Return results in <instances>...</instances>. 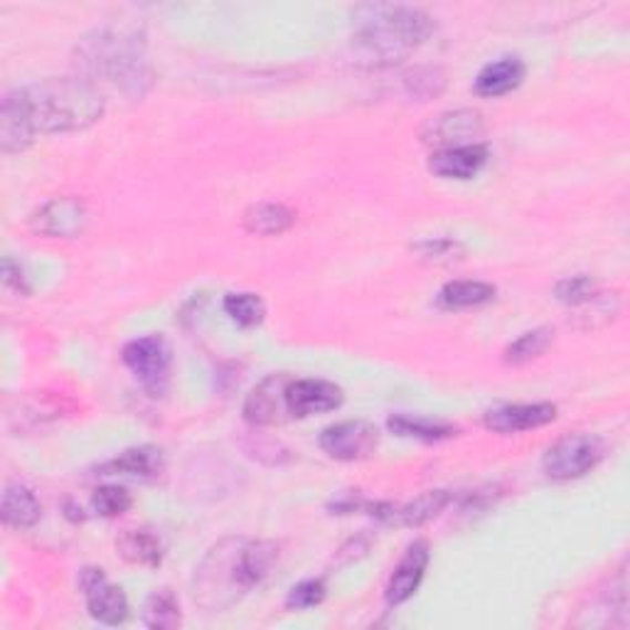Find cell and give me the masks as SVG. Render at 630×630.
Instances as JSON below:
<instances>
[{
  "mask_svg": "<svg viewBox=\"0 0 630 630\" xmlns=\"http://www.w3.org/2000/svg\"><path fill=\"white\" fill-rule=\"evenodd\" d=\"M23 92L38 134H70L90 128L106 109L104 94L86 76H50L23 86Z\"/></svg>",
  "mask_w": 630,
  "mask_h": 630,
  "instance_id": "obj_3",
  "label": "cell"
},
{
  "mask_svg": "<svg viewBox=\"0 0 630 630\" xmlns=\"http://www.w3.org/2000/svg\"><path fill=\"white\" fill-rule=\"evenodd\" d=\"M434 23L419 8L370 3L352 10V48L374 68H390L424 45Z\"/></svg>",
  "mask_w": 630,
  "mask_h": 630,
  "instance_id": "obj_2",
  "label": "cell"
},
{
  "mask_svg": "<svg viewBox=\"0 0 630 630\" xmlns=\"http://www.w3.org/2000/svg\"><path fill=\"white\" fill-rule=\"evenodd\" d=\"M485 163H488V148H485L483 143H471V146L434 151V156L428 161V168L441 175V178L471 180L473 175L483 171Z\"/></svg>",
  "mask_w": 630,
  "mask_h": 630,
  "instance_id": "obj_16",
  "label": "cell"
},
{
  "mask_svg": "<svg viewBox=\"0 0 630 630\" xmlns=\"http://www.w3.org/2000/svg\"><path fill=\"white\" fill-rule=\"evenodd\" d=\"M291 374H269L267 380L251 390L245 402V419L254 426H279L291 422L289 406H286V386Z\"/></svg>",
  "mask_w": 630,
  "mask_h": 630,
  "instance_id": "obj_10",
  "label": "cell"
},
{
  "mask_svg": "<svg viewBox=\"0 0 630 630\" xmlns=\"http://www.w3.org/2000/svg\"><path fill=\"white\" fill-rule=\"evenodd\" d=\"M525 80V62L515 58V54H507V58L495 60L475 76V92L481 96H503L507 92L517 90Z\"/></svg>",
  "mask_w": 630,
  "mask_h": 630,
  "instance_id": "obj_17",
  "label": "cell"
},
{
  "mask_svg": "<svg viewBox=\"0 0 630 630\" xmlns=\"http://www.w3.org/2000/svg\"><path fill=\"white\" fill-rule=\"evenodd\" d=\"M606 456L603 441L591 434H569L551 444L541 458V468L549 481L567 483L591 473Z\"/></svg>",
  "mask_w": 630,
  "mask_h": 630,
  "instance_id": "obj_5",
  "label": "cell"
},
{
  "mask_svg": "<svg viewBox=\"0 0 630 630\" xmlns=\"http://www.w3.org/2000/svg\"><path fill=\"white\" fill-rule=\"evenodd\" d=\"M451 503V493L448 490H428L422 493L419 497H414L412 503L392 507L390 515V525H400V527H422L426 523H431L444 507Z\"/></svg>",
  "mask_w": 630,
  "mask_h": 630,
  "instance_id": "obj_19",
  "label": "cell"
},
{
  "mask_svg": "<svg viewBox=\"0 0 630 630\" xmlns=\"http://www.w3.org/2000/svg\"><path fill=\"white\" fill-rule=\"evenodd\" d=\"M126 368L136 374V380L153 396H158L168 386L171 372V348L161 335H146L131 340L121 352Z\"/></svg>",
  "mask_w": 630,
  "mask_h": 630,
  "instance_id": "obj_6",
  "label": "cell"
},
{
  "mask_svg": "<svg viewBox=\"0 0 630 630\" xmlns=\"http://www.w3.org/2000/svg\"><path fill=\"white\" fill-rule=\"evenodd\" d=\"M414 251L419 254V259H424L428 264H451L463 259V249L461 241L451 239V237H438V239H426L422 245H416Z\"/></svg>",
  "mask_w": 630,
  "mask_h": 630,
  "instance_id": "obj_29",
  "label": "cell"
},
{
  "mask_svg": "<svg viewBox=\"0 0 630 630\" xmlns=\"http://www.w3.org/2000/svg\"><path fill=\"white\" fill-rule=\"evenodd\" d=\"M76 58L86 74L118 86L131 99L143 96L153 84V72L143 54L138 32L94 30L76 45Z\"/></svg>",
  "mask_w": 630,
  "mask_h": 630,
  "instance_id": "obj_4",
  "label": "cell"
},
{
  "mask_svg": "<svg viewBox=\"0 0 630 630\" xmlns=\"http://www.w3.org/2000/svg\"><path fill=\"white\" fill-rule=\"evenodd\" d=\"M42 505L38 500V495L32 493L28 485L13 483L8 485L3 493V505H0V517L8 527L16 529H28L40 519Z\"/></svg>",
  "mask_w": 630,
  "mask_h": 630,
  "instance_id": "obj_18",
  "label": "cell"
},
{
  "mask_svg": "<svg viewBox=\"0 0 630 630\" xmlns=\"http://www.w3.org/2000/svg\"><path fill=\"white\" fill-rule=\"evenodd\" d=\"M551 335L555 333H551L549 328H535V330H529V333H523L510 348L505 350V360L513 364H523L533 358H539L541 352L549 348Z\"/></svg>",
  "mask_w": 630,
  "mask_h": 630,
  "instance_id": "obj_27",
  "label": "cell"
},
{
  "mask_svg": "<svg viewBox=\"0 0 630 630\" xmlns=\"http://www.w3.org/2000/svg\"><path fill=\"white\" fill-rule=\"evenodd\" d=\"M104 471L112 473H121V475H131V478H156V475L163 471V453L156 446H138V448H128L116 456L112 463H106Z\"/></svg>",
  "mask_w": 630,
  "mask_h": 630,
  "instance_id": "obj_21",
  "label": "cell"
},
{
  "mask_svg": "<svg viewBox=\"0 0 630 630\" xmlns=\"http://www.w3.org/2000/svg\"><path fill=\"white\" fill-rule=\"evenodd\" d=\"M495 298V286L485 281H448L438 291V306L448 311H461V308H478L490 303Z\"/></svg>",
  "mask_w": 630,
  "mask_h": 630,
  "instance_id": "obj_24",
  "label": "cell"
},
{
  "mask_svg": "<svg viewBox=\"0 0 630 630\" xmlns=\"http://www.w3.org/2000/svg\"><path fill=\"white\" fill-rule=\"evenodd\" d=\"M386 426H390L392 434L404 436V438H416L426 441V444H434V441H444L458 434V428L446 422H436V419L426 416H412V414H394L386 419Z\"/></svg>",
  "mask_w": 630,
  "mask_h": 630,
  "instance_id": "obj_20",
  "label": "cell"
},
{
  "mask_svg": "<svg viewBox=\"0 0 630 630\" xmlns=\"http://www.w3.org/2000/svg\"><path fill=\"white\" fill-rule=\"evenodd\" d=\"M80 589L86 599V608L94 621L104 626H121L128 621V599L121 586H114L106 579L104 569L86 567L80 574Z\"/></svg>",
  "mask_w": 630,
  "mask_h": 630,
  "instance_id": "obj_8",
  "label": "cell"
},
{
  "mask_svg": "<svg viewBox=\"0 0 630 630\" xmlns=\"http://www.w3.org/2000/svg\"><path fill=\"white\" fill-rule=\"evenodd\" d=\"M90 225V213L76 197H54L32 215V229L45 237H76Z\"/></svg>",
  "mask_w": 630,
  "mask_h": 630,
  "instance_id": "obj_12",
  "label": "cell"
},
{
  "mask_svg": "<svg viewBox=\"0 0 630 630\" xmlns=\"http://www.w3.org/2000/svg\"><path fill=\"white\" fill-rule=\"evenodd\" d=\"M225 313L241 328H254L267 316V306L257 293H229L225 298Z\"/></svg>",
  "mask_w": 630,
  "mask_h": 630,
  "instance_id": "obj_26",
  "label": "cell"
},
{
  "mask_svg": "<svg viewBox=\"0 0 630 630\" xmlns=\"http://www.w3.org/2000/svg\"><path fill=\"white\" fill-rule=\"evenodd\" d=\"M428 559H431L428 541L416 539L414 545H409L404 557L400 559V564H396V569L390 577V583H386V591H384L386 603L402 606L404 601L412 599L419 586H422L424 581Z\"/></svg>",
  "mask_w": 630,
  "mask_h": 630,
  "instance_id": "obj_15",
  "label": "cell"
},
{
  "mask_svg": "<svg viewBox=\"0 0 630 630\" xmlns=\"http://www.w3.org/2000/svg\"><path fill=\"white\" fill-rule=\"evenodd\" d=\"M92 505L102 517H118L134 505V497H131L126 488H118V485H104V488L94 493Z\"/></svg>",
  "mask_w": 630,
  "mask_h": 630,
  "instance_id": "obj_30",
  "label": "cell"
},
{
  "mask_svg": "<svg viewBox=\"0 0 630 630\" xmlns=\"http://www.w3.org/2000/svg\"><path fill=\"white\" fill-rule=\"evenodd\" d=\"M380 446V431L370 422L350 419V422H338L323 428L320 434V448L335 461H364L370 458Z\"/></svg>",
  "mask_w": 630,
  "mask_h": 630,
  "instance_id": "obj_7",
  "label": "cell"
},
{
  "mask_svg": "<svg viewBox=\"0 0 630 630\" xmlns=\"http://www.w3.org/2000/svg\"><path fill=\"white\" fill-rule=\"evenodd\" d=\"M555 296L559 303L579 308L596 301V298H599V289H596L591 276H569V279H561L555 286Z\"/></svg>",
  "mask_w": 630,
  "mask_h": 630,
  "instance_id": "obj_28",
  "label": "cell"
},
{
  "mask_svg": "<svg viewBox=\"0 0 630 630\" xmlns=\"http://www.w3.org/2000/svg\"><path fill=\"white\" fill-rule=\"evenodd\" d=\"M345 400L338 384L328 380H296L286 386V406L291 419H308L316 414L333 412Z\"/></svg>",
  "mask_w": 630,
  "mask_h": 630,
  "instance_id": "obj_11",
  "label": "cell"
},
{
  "mask_svg": "<svg viewBox=\"0 0 630 630\" xmlns=\"http://www.w3.org/2000/svg\"><path fill=\"white\" fill-rule=\"evenodd\" d=\"M118 555L138 567H158L163 561V545L161 539L148 533V529H126L116 539Z\"/></svg>",
  "mask_w": 630,
  "mask_h": 630,
  "instance_id": "obj_22",
  "label": "cell"
},
{
  "mask_svg": "<svg viewBox=\"0 0 630 630\" xmlns=\"http://www.w3.org/2000/svg\"><path fill=\"white\" fill-rule=\"evenodd\" d=\"M3 283L8 289H13L18 293H30V286L23 269H20V264L13 261V257H6L3 259Z\"/></svg>",
  "mask_w": 630,
  "mask_h": 630,
  "instance_id": "obj_33",
  "label": "cell"
},
{
  "mask_svg": "<svg viewBox=\"0 0 630 630\" xmlns=\"http://www.w3.org/2000/svg\"><path fill=\"white\" fill-rule=\"evenodd\" d=\"M143 623L153 630H171L180 626V601L171 589H158L143 608Z\"/></svg>",
  "mask_w": 630,
  "mask_h": 630,
  "instance_id": "obj_25",
  "label": "cell"
},
{
  "mask_svg": "<svg viewBox=\"0 0 630 630\" xmlns=\"http://www.w3.org/2000/svg\"><path fill=\"white\" fill-rule=\"evenodd\" d=\"M323 599H326V581L306 579L301 583H296L289 596H286V608H289V611H306V608L323 603Z\"/></svg>",
  "mask_w": 630,
  "mask_h": 630,
  "instance_id": "obj_31",
  "label": "cell"
},
{
  "mask_svg": "<svg viewBox=\"0 0 630 630\" xmlns=\"http://www.w3.org/2000/svg\"><path fill=\"white\" fill-rule=\"evenodd\" d=\"M279 559V547L269 539L227 537L207 551L195 571V601L209 613H223L257 589Z\"/></svg>",
  "mask_w": 630,
  "mask_h": 630,
  "instance_id": "obj_1",
  "label": "cell"
},
{
  "mask_svg": "<svg viewBox=\"0 0 630 630\" xmlns=\"http://www.w3.org/2000/svg\"><path fill=\"white\" fill-rule=\"evenodd\" d=\"M35 124L30 118V109L23 90H13L3 96L0 106V148L3 153H20L35 141Z\"/></svg>",
  "mask_w": 630,
  "mask_h": 630,
  "instance_id": "obj_14",
  "label": "cell"
},
{
  "mask_svg": "<svg viewBox=\"0 0 630 630\" xmlns=\"http://www.w3.org/2000/svg\"><path fill=\"white\" fill-rule=\"evenodd\" d=\"M557 419V406L549 402L503 404L485 412L483 424L495 434H519V431L547 426Z\"/></svg>",
  "mask_w": 630,
  "mask_h": 630,
  "instance_id": "obj_13",
  "label": "cell"
},
{
  "mask_svg": "<svg viewBox=\"0 0 630 630\" xmlns=\"http://www.w3.org/2000/svg\"><path fill=\"white\" fill-rule=\"evenodd\" d=\"M293 213L281 203H259L245 213V229L259 237L283 235L293 225Z\"/></svg>",
  "mask_w": 630,
  "mask_h": 630,
  "instance_id": "obj_23",
  "label": "cell"
},
{
  "mask_svg": "<svg viewBox=\"0 0 630 630\" xmlns=\"http://www.w3.org/2000/svg\"><path fill=\"white\" fill-rule=\"evenodd\" d=\"M404 82L409 86V94L412 96H422V99H428V96H436L441 90H444V72L441 70H414V72H409L404 74Z\"/></svg>",
  "mask_w": 630,
  "mask_h": 630,
  "instance_id": "obj_32",
  "label": "cell"
},
{
  "mask_svg": "<svg viewBox=\"0 0 630 630\" xmlns=\"http://www.w3.org/2000/svg\"><path fill=\"white\" fill-rule=\"evenodd\" d=\"M483 131L485 124L481 112H475V109H456V112H444L426 121V126L422 128V141L436 151L458 148L478 143Z\"/></svg>",
  "mask_w": 630,
  "mask_h": 630,
  "instance_id": "obj_9",
  "label": "cell"
}]
</instances>
